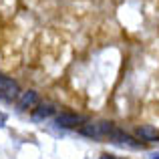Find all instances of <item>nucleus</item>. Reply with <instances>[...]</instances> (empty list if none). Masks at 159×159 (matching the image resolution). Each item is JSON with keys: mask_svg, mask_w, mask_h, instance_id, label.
Returning a JSON list of instances; mask_svg holds the SVG:
<instances>
[{"mask_svg": "<svg viewBox=\"0 0 159 159\" xmlns=\"http://www.w3.org/2000/svg\"><path fill=\"white\" fill-rule=\"evenodd\" d=\"M115 125L111 121H95V123H87L83 125L79 131L87 137H93V139H103V137H111Z\"/></svg>", "mask_w": 159, "mask_h": 159, "instance_id": "1", "label": "nucleus"}, {"mask_svg": "<svg viewBox=\"0 0 159 159\" xmlns=\"http://www.w3.org/2000/svg\"><path fill=\"white\" fill-rule=\"evenodd\" d=\"M111 139H113V143H119V145H129V147H139V143H135V139H133L131 135H127L125 131H121V129H113V133H111Z\"/></svg>", "mask_w": 159, "mask_h": 159, "instance_id": "5", "label": "nucleus"}, {"mask_svg": "<svg viewBox=\"0 0 159 159\" xmlns=\"http://www.w3.org/2000/svg\"><path fill=\"white\" fill-rule=\"evenodd\" d=\"M18 97H20L18 85H16L14 81H10V79L4 77L2 83H0V101L10 103V101H14V99H18Z\"/></svg>", "mask_w": 159, "mask_h": 159, "instance_id": "3", "label": "nucleus"}, {"mask_svg": "<svg viewBox=\"0 0 159 159\" xmlns=\"http://www.w3.org/2000/svg\"><path fill=\"white\" fill-rule=\"evenodd\" d=\"M2 79H4V77H2V75H0V83H2Z\"/></svg>", "mask_w": 159, "mask_h": 159, "instance_id": "11", "label": "nucleus"}, {"mask_svg": "<svg viewBox=\"0 0 159 159\" xmlns=\"http://www.w3.org/2000/svg\"><path fill=\"white\" fill-rule=\"evenodd\" d=\"M101 159H119V157H115V155H103Z\"/></svg>", "mask_w": 159, "mask_h": 159, "instance_id": "9", "label": "nucleus"}, {"mask_svg": "<svg viewBox=\"0 0 159 159\" xmlns=\"http://www.w3.org/2000/svg\"><path fill=\"white\" fill-rule=\"evenodd\" d=\"M36 103H39L36 91H24V93H20V97H18V109L20 111H26V109L36 107Z\"/></svg>", "mask_w": 159, "mask_h": 159, "instance_id": "4", "label": "nucleus"}, {"mask_svg": "<svg viewBox=\"0 0 159 159\" xmlns=\"http://www.w3.org/2000/svg\"><path fill=\"white\" fill-rule=\"evenodd\" d=\"M149 157H151V159H159V153H151Z\"/></svg>", "mask_w": 159, "mask_h": 159, "instance_id": "10", "label": "nucleus"}, {"mask_svg": "<svg viewBox=\"0 0 159 159\" xmlns=\"http://www.w3.org/2000/svg\"><path fill=\"white\" fill-rule=\"evenodd\" d=\"M137 135L143 141H159V131L153 125H141V127H137Z\"/></svg>", "mask_w": 159, "mask_h": 159, "instance_id": "6", "label": "nucleus"}, {"mask_svg": "<svg viewBox=\"0 0 159 159\" xmlns=\"http://www.w3.org/2000/svg\"><path fill=\"white\" fill-rule=\"evenodd\" d=\"M54 123L58 127H65V129H73V127H83L85 125V117L77 115V113H69V111H62L57 115Z\"/></svg>", "mask_w": 159, "mask_h": 159, "instance_id": "2", "label": "nucleus"}, {"mask_svg": "<svg viewBox=\"0 0 159 159\" xmlns=\"http://www.w3.org/2000/svg\"><path fill=\"white\" fill-rule=\"evenodd\" d=\"M54 113V109H52V105H39L34 109V113H32V117H34V121H43V119H47V117H51Z\"/></svg>", "mask_w": 159, "mask_h": 159, "instance_id": "7", "label": "nucleus"}, {"mask_svg": "<svg viewBox=\"0 0 159 159\" xmlns=\"http://www.w3.org/2000/svg\"><path fill=\"white\" fill-rule=\"evenodd\" d=\"M4 123H6V115L0 113V127H4Z\"/></svg>", "mask_w": 159, "mask_h": 159, "instance_id": "8", "label": "nucleus"}]
</instances>
